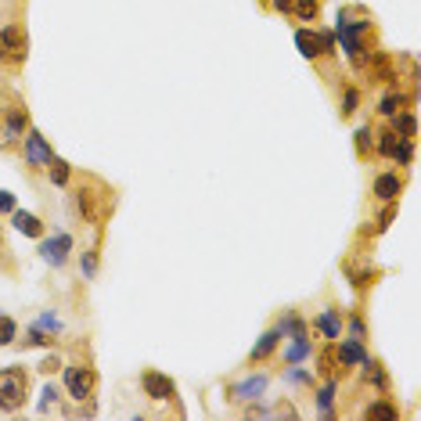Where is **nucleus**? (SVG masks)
<instances>
[{
  "label": "nucleus",
  "instance_id": "obj_1",
  "mask_svg": "<svg viewBox=\"0 0 421 421\" xmlns=\"http://www.w3.org/2000/svg\"><path fill=\"white\" fill-rule=\"evenodd\" d=\"M26 392H29L26 371H18V367H4V371H0V407H4V411H18V407L26 404Z\"/></svg>",
  "mask_w": 421,
  "mask_h": 421
},
{
  "label": "nucleus",
  "instance_id": "obj_2",
  "mask_svg": "<svg viewBox=\"0 0 421 421\" xmlns=\"http://www.w3.org/2000/svg\"><path fill=\"white\" fill-rule=\"evenodd\" d=\"M94 386H97V374L90 367H65V389L72 399H90L94 396Z\"/></svg>",
  "mask_w": 421,
  "mask_h": 421
},
{
  "label": "nucleus",
  "instance_id": "obj_3",
  "mask_svg": "<svg viewBox=\"0 0 421 421\" xmlns=\"http://www.w3.org/2000/svg\"><path fill=\"white\" fill-rule=\"evenodd\" d=\"M141 386H144V392H148L152 399H173V392H177V386L166 374H159V371H144Z\"/></svg>",
  "mask_w": 421,
  "mask_h": 421
},
{
  "label": "nucleus",
  "instance_id": "obj_4",
  "mask_svg": "<svg viewBox=\"0 0 421 421\" xmlns=\"http://www.w3.org/2000/svg\"><path fill=\"white\" fill-rule=\"evenodd\" d=\"M54 155H51V144L44 141V134H36V130H29V137H26V162L29 166H47Z\"/></svg>",
  "mask_w": 421,
  "mask_h": 421
},
{
  "label": "nucleus",
  "instance_id": "obj_5",
  "mask_svg": "<svg viewBox=\"0 0 421 421\" xmlns=\"http://www.w3.org/2000/svg\"><path fill=\"white\" fill-rule=\"evenodd\" d=\"M69 248H72V238H69V235H54L51 241H44V245H40V252H44V260H47V263H54V267H61V263H65Z\"/></svg>",
  "mask_w": 421,
  "mask_h": 421
},
{
  "label": "nucleus",
  "instance_id": "obj_6",
  "mask_svg": "<svg viewBox=\"0 0 421 421\" xmlns=\"http://www.w3.org/2000/svg\"><path fill=\"white\" fill-rule=\"evenodd\" d=\"M0 47L11 51L15 61H22V58H26V33L18 29V26H8L4 33H0Z\"/></svg>",
  "mask_w": 421,
  "mask_h": 421
},
{
  "label": "nucleus",
  "instance_id": "obj_7",
  "mask_svg": "<svg viewBox=\"0 0 421 421\" xmlns=\"http://www.w3.org/2000/svg\"><path fill=\"white\" fill-rule=\"evenodd\" d=\"M399 191H404V180H399L396 173H382V177L374 180V195L382 198L386 205H389V202H396V198H399Z\"/></svg>",
  "mask_w": 421,
  "mask_h": 421
},
{
  "label": "nucleus",
  "instance_id": "obj_8",
  "mask_svg": "<svg viewBox=\"0 0 421 421\" xmlns=\"http://www.w3.org/2000/svg\"><path fill=\"white\" fill-rule=\"evenodd\" d=\"M11 223L18 235H26V238H44V223H40L33 213H22V209H15L11 213Z\"/></svg>",
  "mask_w": 421,
  "mask_h": 421
},
{
  "label": "nucleus",
  "instance_id": "obj_9",
  "mask_svg": "<svg viewBox=\"0 0 421 421\" xmlns=\"http://www.w3.org/2000/svg\"><path fill=\"white\" fill-rule=\"evenodd\" d=\"M29 130V116L22 109H11L8 112V126H4V141L15 144V141H22V134Z\"/></svg>",
  "mask_w": 421,
  "mask_h": 421
},
{
  "label": "nucleus",
  "instance_id": "obj_10",
  "mask_svg": "<svg viewBox=\"0 0 421 421\" xmlns=\"http://www.w3.org/2000/svg\"><path fill=\"white\" fill-rule=\"evenodd\" d=\"M263 389H267V378L256 374V378H248V382H241V386L230 389V396H235V399H256Z\"/></svg>",
  "mask_w": 421,
  "mask_h": 421
},
{
  "label": "nucleus",
  "instance_id": "obj_11",
  "mask_svg": "<svg viewBox=\"0 0 421 421\" xmlns=\"http://www.w3.org/2000/svg\"><path fill=\"white\" fill-rule=\"evenodd\" d=\"M296 44H299L303 58H317L321 54V40H317V33H310V29H299L296 33Z\"/></svg>",
  "mask_w": 421,
  "mask_h": 421
},
{
  "label": "nucleus",
  "instance_id": "obj_12",
  "mask_svg": "<svg viewBox=\"0 0 421 421\" xmlns=\"http://www.w3.org/2000/svg\"><path fill=\"white\" fill-rule=\"evenodd\" d=\"M278 342H281V331H267L263 339H260V346L252 349V360H263V356H270Z\"/></svg>",
  "mask_w": 421,
  "mask_h": 421
},
{
  "label": "nucleus",
  "instance_id": "obj_13",
  "mask_svg": "<svg viewBox=\"0 0 421 421\" xmlns=\"http://www.w3.org/2000/svg\"><path fill=\"white\" fill-rule=\"evenodd\" d=\"M292 11H296L299 22H313V18H317V11H321V4H317V0H296V4H292Z\"/></svg>",
  "mask_w": 421,
  "mask_h": 421
},
{
  "label": "nucleus",
  "instance_id": "obj_14",
  "mask_svg": "<svg viewBox=\"0 0 421 421\" xmlns=\"http://www.w3.org/2000/svg\"><path fill=\"white\" fill-rule=\"evenodd\" d=\"M392 119H396V126H392V130H396L399 137H414L418 122H414V116H411V112H396Z\"/></svg>",
  "mask_w": 421,
  "mask_h": 421
},
{
  "label": "nucleus",
  "instance_id": "obj_15",
  "mask_svg": "<svg viewBox=\"0 0 421 421\" xmlns=\"http://www.w3.org/2000/svg\"><path fill=\"white\" fill-rule=\"evenodd\" d=\"M392 159H396V166H411V159H414V141L411 137H399Z\"/></svg>",
  "mask_w": 421,
  "mask_h": 421
},
{
  "label": "nucleus",
  "instance_id": "obj_16",
  "mask_svg": "<svg viewBox=\"0 0 421 421\" xmlns=\"http://www.w3.org/2000/svg\"><path fill=\"white\" fill-rule=\"evenodd\" d=\"M364 346H360V339H349L346 346H342V364H360L364 360Z\"/></svg>",
  "mask_w": 421,
  "mask_h": 421
},
{
  "label": "nucleus",
  "instance_id": "obj_17",
  "mask_svg": "<svg viewBox=\"0 0 421 421\" xmlns=\"http://www.w3.org/2000/svg\"><path fill=\"white\" fill-rule=\"evenodd\" d=\"M404 104H407V97L396 90V94H386V97H382V109H378V112H382V116H396L399 109H404Z\"/></svg>",
  "mask_w": 421,
  "mask_h": 421
},
{
  "label": "nucleus",
  "instance_id": "obj_18",
  "mask_svg": "<svg viewBox=\"0 0 421 421\" xmlns=\"http://www.w3.org/2000/svg\"><path fill=\"white\" fill-rule=\"evenodd\" d=\"M47 170H51V180L61 187V184H69V162H61V159H51L47 162Z\"/></svg>",
  "mask_w": 421,
  "mask_h": 421
},
{
  "label": "nucleus",
  "instance_id": "obj_19",
  "mask_svg": "<svg viewBox=\"0 0 421 421\" xmlns=\"http://www.w3.org/2000/svg\"><path fill=\"white\" fill-rule=\"evenodd\" d=\"M396 144H399V134H396V130H386L382 137H378V152H382L386 159H392V152H396Z\"/></svg>",
  "mask_w": 421,
  "mask_h": 421
},
{
  "label": "nucleus",
  "instance_id": "obj_20",
  "mask_svg": "<svg viewBox=\"0 0 421 421\" xmlns=\"http://www.w3.org/2000/svg\"><path fill=\"white\" fill-rule=\"evenodd\" d=\"M15 335H18V324L11 317H0V346H11Z\"/></svg>",
  "mask_w": 421,
  "mask_h": 421
},
{
  "label": "nucleus",
  "instance_id": "obj_21",
  "mask_svg": "<svg viewBox=\"0 0 421 421\" xmlns=\"http://www.w3.org/2000/svg\"><path fill=\"white\" fill-rule=\"evenodd\" d=\"M360 364L367 367V378H371V382H374L378 389H386V374H382V367H378V360H367V356H364Z\"/></svg>",
  "mask_w": 421,
  "mask_h": 421
},
{
  "label": "nucleus",
  "instance_id": "obj_22",
  "mask_svg": "<svg viewBox=\"0 0 421 421\" xmlns=\"http://www.w3.org/2000/svg\"><path fill=\"white\" fill-rule=\"evenodd\" d=\"M367 418H386V421H396V407H392V404H371V407H367Z\"/></svg>",
  "mask_w": 421,
  "mask_h": 421
},
{
  "label": "nucleus",
  "instance_id": "obj_23",
  "mask_svg": "<svg viewBox=\"0 0 421 421\" xmlns=\"http://www.w3.org/2000/svg\"><path fill=\"white\" fill-rule=\"evenodd\" d=\"M321 328H324V335L328 339H339V321H335V313L328 310V313H321V321H317Z\"/></svg>",
  "mask_w": 421,
  "mask_h": 421
},
{
  "label": "nucleus",
  "instance_id": "obj_24",
  "mask_svg": "<svg viewBox=\"0 0 421 421\" xmlns=\"http://www.w3.org/2000/svg\"><path fill=\"white\" fill-rule=\"evenodd\" d=\"M356 104H360V90H346V97H342V116H353L356 112Z\"/></svg>",
  "mask_w": 421,
  "mask_h": 421
},
{
  "label": "nucleus",
  "instance_id": "obj_25",
  "mask_svg": "<svg viewBox=\"0 0 421 421\" xmlns=\"http://www.w3.org/2000/svg\"><path fill=\"white\" fill-rule=\"evenodd\" d=\"M371 148V130H367V126H360V130H356V152H367Z\"/></svg>",
  "mask_w": 421,
  "mask_h": 421
},
{
  "label": "nucleus",
  "instance_id": "obj_26",
  "mask_svg": "<svg viewBox=\"0 0 421 421\" xmlns=\"http://www.w3.org/2000/svg\"><path fill=\"white\" fill-rule=\"evenodd\" d=\"M331 396H335V386H324V389L317 392V404H321V411H324V414L331 411Z\"/></svg>",
  "mask_w": 421,
  "mask_h": 421
},
{
  "label": "nucleus",
  "instance_id": "obj_27",
  "mask_svg": "<svg viewBox=\"0 0 421 421\" xmlns=\"http://www.w3.org/2000/svg\"><path fill=\"white\" fill-rule=\"evenodd\" d=\"M40 396H44V399H40V411H47L54 399H58V389L54 386H44V392H40Z\"/></svg>",
  "mask_w": 421,
  "mask_h": 421
},
{
  "label": "nucleus",
  "instance_id": "obj_28",
  "mask_svg": "<svg viewBox=\"0 0 421 421\" xmlns=\"http://www.w3.org/2000/svg\"><path fill=\"white\" fill-rule=\"evenodd\" d=\"M317 40H321V54L335 51V33H317Z\"/></svg>",
  "mask_w": 421,
  "mask_h": 421
},
{
  "label": "nucleus",
  "instance_id": "obj_29",
  "mask_svg": "<svg viewBox=\"0 0 421 421\" xmlns=\"http://www.w3.org/2000/svg\"><path fill=\"white\" fill-rule=\"evenodd\" d=\"M94 270H97V256H94V252H87V256H83V273L94 278Z\"/></svg>",
  "mask_w": 421,
  "mask_h": 421
},
{
  "label": "nucleus",
  "instance_id": "obj_30",
  "mask_svg": "<svg viewBox=\"0 0 421 421\" xmlns=\"http://www.w3.org/2000/svg\"><path fill=\"white\" fill-rule=\"evenodd\" d=\"M0 213H15V195L0 191Z\"/></svg>",
  "mask_w": 421,
  "mask_h": 421
},
{
  "label": "nucleus",
  "instance_id": "obj_31",
  "mask_svg": "<svg viewBox=\"0 0 421 421\" xmlns=\"http://www.w3.org/2000/svg\"><path fill=\"white\" fill-rule=\"evenodd\" d=\"M58 367H61V360H58V356H47V360L40 364V371H44V374H54Z\"/></svg>",
  "mask_w": 421,
  "mask_h": 421
},
{
  "label": "nucleus",
  "instance_id": "obj_32",
  "mask_svg": "<svg viewBox=\"0 0 421 421\" xmlns=\"http://www.w3.org/2000/svg\"><path fill=\"white\" fill-rule=\"evenodd\" d=\"M392 216H396V209H392V202H389V209L382 213V220H378V227H389V223H392Z\"/></svg>",
  "mask_w": 421,
  "mask_h": 421
},
{
  "label": "nucleus",
  "instance_id": "obj_33",
  "mask_svg": "<svg viewBox=\"0 0 421 421\" xmlns=\"http://www.w3.org/2000/svg\"><path fill=\"white\" fill-rule=\"evenodd\" d=\"M292 4H296V0H273V8H278L281 15H288V11H292Z\"/></svg>",
  "mask_w": 421,
  "mask_h": 421
},
{
  "label": "nucleus",
  "instance_id": "obj_34",
  "mask_svg": "<svg viewBox=\"0 0 421 421\" xmlns=\"http://www.w3.org/2000/svg\"><path fill=\"white\" fill-rule=\"evenodd\" d=\"M349 331H353V339H360V335H364V324H360V321H353Z\"/></svg>",
  "mask_w": 421,
  "mask_h": 421
},
{
  "label": "nucleus",
  "instance_id": "obj_35",
  "mask_svg": "<svg viewBox=\"0 0 421 421\" xmlns=\"http://www.w3.org/2000/svg\"><path fill=\"white\" fill-rule=\"evenodd\" d=\"M0 58H4V47H0Z\"/></svg>",
  "mask_w": 421,
  "mask_h": 421
}]
</instances>
